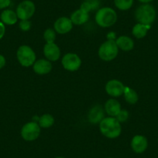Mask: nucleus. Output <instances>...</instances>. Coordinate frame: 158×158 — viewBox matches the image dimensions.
Here are the masks:
<instances>
[{
    "instance_id": "nucleus-1",
    "label": "nucleus",
    "mask_w": 158,
    "mask_h": 158,
    "mask_svg": "<svg viewBox=\"0 0 158 158\" xmlns=\"http://www.w3.org/2000/svg\"><path fill=\"white\" fill-rule=\"evenodd\" d=\"M102 134L109 139H115L119 136L122 132L120 123L115 117H105L99 123Z\"/></svg>"
},
{
    "instance_id": "nucleus-2",
    "label": "nucleus",
    "mask_w": 158,
    "mask_h": 158,
    "mask_svg": "<svg viewBox=\"0 0 158 158\" xmlns=\"http://www.w3.org/2000/svg\"><path fill=\"white\" fill-rule=\"evenodd\" d=\"M116 12L110 7L99 9L95 14V22L99 27L103 28L112 27L116 23Z\"/></svg>"
},
{
    "instance_id": "nucleus-3",
    "label": "nucleus",
    "mask_w": 158,
    "mask_h": 158,
    "mask_svg": "<svg viewBox=\"0 0 158 158\" xmlns=\"http://www.w3.org/2000/svg\"><path fill=\"white\" fill-rule=\"evenodd\" d=\"M135 17L139 23L151 26L156 19V10L153 6L143 3L136 10Z\"/></svg>"
},
{
    "instance_id": "nucleus-4",
    "label": "nucleus",
    "mask_w": 158,
    "mask_h": 158,
    "mask_svg": "<svg viewBox=\"0 0 158 158\" xmlns=\"http://www.w3.org/2000/svg\"><path fill=\"white\" fill-rule=\"evenodd\" d=\"M118 48L114 40H108L100 46L98 56L105 61H111L118 55Z\"/></svg>"
},
{
    "instance_id": "nucleus-5",
    "label": "nucleus",
    "mask_w": 158,
    "mask_h": 158,
    "mask_svg": "<svg viewBox=\"0 0 158 158\" xmlns=\"http://www.w3.org/2000/svg\"><path fill=\"white\" fill-rule=\"evenodd\" d=\"M16 57L19 64L23 67L31 66L36 61V54L30 47L27 45H23L18 48Z\"/></svg>"
},
{
    "instance_id": "nucleus-6",
    "label": "nucleus",
    "mask_w": 158,
    "mask_h": 158,
    "mask_svg": "<svg viewBox=\"0 0 158 158\" xmlns=\"http://www.w3.org/2000/svg\"><path fill=\"white\" fill-rule=\"evenodd\" d=\"M21 136L26 141H33L40 134V127L36 122L27 123L21 129Z\"/></svg>"
},
{
    "instance_id": "nucleus-7",
    "label": "nucleus",
    "mask_w": 158,
    "mask_h": 158,
    "mask_svg": "<svg viewBox=\"0 0 158 158\" xmlns=\"http://www.w3.org/2000/svg\"><path fill=\"white\" fill-rule=\"evenodd\" d=\"M36 10L34 3L30 0H24L18 5L16 8V15L21 20L30 19L33 16Z\"/></svg>"
},
{
    "instance_id": "nucleus-8",
    "label": "nucleus",
    "mask_w": 158,
    "mask_h": 158,
    "mask_svg": "<svg viewBox=\"0 0 158 158\" xmlns=\"http://www.w3.org/2000/svg\"><path fill=\"white\" fill-rule=\"evenodd\" d=\"M62 65L67 71H75L81 67V60L77 54L74 53H68L65 54L61 60Z\"/></svg>"
},
{
    "instance_id": "nucleus-9",
    "label": "nucleus",
    "mask_w": 158,
    "mask_h": 158,
    "mask_svg": "<svg viewBox=\"0 0 158 158\" xmlns=\"http://www.w3.org/2000/svg\"><path fill=\"white\" fill-rule=\"evenodd\" d=\"M124 89L125 86L123 83L116 79L110 80L106 85V92L112 97H119L123 95Z\"/></svg>"
},
{
    "instance_id": "nucleus-10",
    "label": "nucleus",
    "mask_w": 158,
    "mask_h": 158,
    "mask_svg": "<svg viewBox=\"0 0 158 158\" xmlns=\"http://www.w3.org/2000/svg\"><path fill=\"white\" fill-rule=\"evenodd\" d=\"M44 54L47 60L50 61H57L60 57V50L56 44H46L44 48Z\"/></svg>"
},
{
    "instance_id": "nucleus-11",
    "label": "nucleus",
    "mask_w": 158,
    "mask_h": 158,
    "mask_svg": "<svg viewBox=\"0 0 158 158\" xmlns=\"http://www.w3.org/2000/svg\"><path fill=\"white\" fill-rule=\"evenodd\" d=\"M54 30L60 34H65L71 30L73 23L71 19L68 17H60L54 23Z\"/></svg>"
},
{
    "instance_id": "nucleus-12",
    "label": "nucleus",
    "mask_w": 158,
    "mask_h": 158,
    "mask_svg": "<svg viewBox=\"0 0 158 158\" xmlns=\"http://www.w3.org/2000/svg\"><path fill=\"white\" fill-rule=\"evenodd\" d=\"M148 147L147 139L141 135H136L133 136L131 140L132 150L136 153H142L147 150Z\"/></svg>"
},
{
    "instance_id": "nucleus-13",
    "label": "nucleus",
    "mask_w": 158,
    "mask_h": 158,
    "mask_svg": "<svg viewBox=\"0 0 158 158\" xmlns=\"http://www.w3.org/2000/svg\"><path fill=\"white\" fill-rule=\"evenodd\" d=\"M33 69L36 74L44 75L51 72L52 70V64L50 60L40 59L35 61L33 65Z\"/></svg>"
},
{
    "instance_id": "nucleus-14",
    "label": "nucleus",
    "mask_w": 158,
    "mask_h": 158,
    "mask_svg": "<svg viewBox=\"0 0 158 158\" xmlns=\"http://www.w3.org/2000/svg\"><path fill=\"white\" fill-rule=\"evenodd\" d=\"M105 118L104 109L101 106H95L91 109L89 113V120L91 123L97 124L100 123L103 118Z\"/></svg>"
},
{
    "instance_id": "nucleus-15",
    "label": "nucleus",
    "mask_w": 158,
    "mask_h": 158,
    "mask_svg": "<svg viewBox=\"0 0 158 158\" xmlns=\"http://www.w3.org/2000/svg\"><path fill=\"white\" fill-rule=\"evenodd\" d=\"M121 105L116 99L110 98L105 104V110L111 117H115L121 111Z\"/></svg>"
},
{
    "instance_id": "nucleus-16",
    "label": "nucleus",
    "mask_w": 158,
    "mask_h": 158,
    "mask_svg": "<svg viewBox=\"0 0 158 158\" xmlns=\"http://www.w3.org/2000/svg\"><path fill=\"white\" fill-rule=\"evenodd\" d=\"M70 19H71L73 24H75V25H82V24L88 22V20L89 19V13H87V12H85V10H81L80 8L79 10L74 11L71 14Z\"/></svg>"
},
{
    "instance_id": "nucleus-17",
    "label": "nucleus",
    "mask_w": 158,
    "mask_h": 158,
    "mask_svg": "<svg viewBox=\"0 0 158 158\" xmlns=\"http://www.w3.org/2000/svg\"><path fill=\"white\" fill-rule=\"evenodd\" d=\"M118 49H121L124 51H130L134 48V42L130 37L127 36H121L117 38L115 40Z\"/></svg>"
},
{
    "instance_id": "nucleus-18",
    "label": "nucleus",
    "mask_w": 158,
    "mask_h": 158,
    "mask_svg": "<svg viewBox=\"0 0 158 158\" xmlns=\"http://www.w3.org/2000/svg\"><path fill=\"white\" fill-rule=\"evenodd\" d=\"M1 20L4 24L6 25H14L17 22V15L16 13L11 10H6L1 13Z\"/></svg>"
},
{
    "instance_id": "nucleus-19",
    "label": "nucleus",
    "mask_w": 158,
    "mask_h": 158,
    "mask_svg": "<svg viewBox=\"0 0 158 158\" xmlns=\"http://www.w3.org/2000/svg\"><path fill=\"white\" fill-rule=\"evenodd\" d=\"M150 27H151L150 25L137 23L133 27L132 33H133V35L135 37L138 38V39H141V38H143L147 35V32L150 30Z\"/></svg>"
},
{
    "instance_id": "nucleus-20",
    "label": "nucleus",
    "mask_w": 158,
    "mask_h": 158,
    "mask_svg": "<svg viewBox=\"0 0 158 158\" xmlns=\"http://www.w3.org/2000/svg\"><path fill=\"white\" fill-rule=\"evenodd\" d=\"M123 95L125 97L127 102H128L130 105L136 104L139 99L138 94L136 93V91L131 88L127 87V86H125V89H124Z\"/></svg>"
},
{
    "instance_id": "nucleus-21",
    "label": "nucleus",
    "mask_w": 158,
    "mask_h": 158,
    "mask_svg": "<svg viewBox=\"0 0 158 158\" xmlns=\"http://www.w3.org/2000/svg\"><path fill=\"white\" fill-rule=\"evenodd\" d=\"M37 123L39 124L40 128H50L54 125V118L50 114H44V115L39 117V120H38Z\"/></svg>"
},
{
    "instance_id": "nucleus-22",
    "label": "nucleus",
    "mask_w": 158,
    "mask_h": 158,
    "mask_svg": "<svg viewBox=\"0 0 158 158\" xmlns=\"http://www.w3.org/2000/svg\"><path fill=\"white\" fill-rule=\"evenodd\" d=\"M98 6H99L98 0H86L81 4V9L87 13H89L92 10H96Z\"/></svg>"
},
{
    "instance_id": "nucleus-23",
    "label": "nucleus",
    "mask_w": 158,
    "mask_h": 158,
    "mask_svg": "<svg viewBox=\"0 0 158 158\" xmlns=\"http://www.w3.org/2000/svg\"><path fill=\"white\" fill-rule=\"evenodd\" d=\"M114 3L116 8L124 11L131 8L133 4V0H114Z\"/></svg>"
},
{
    "instance_id": "nucleus-24",
    "label": "nucleus",
    "mask_w": 158,
    "mask_h": 158,
    "mask_svg": "<svg viewBox=\"0 0 158 158\" xmlns=\"http://www.w3.org/2000/svg\"><path fill=\"white\" fill-rule=\"evenodd\" d=\"M44 38L46 40L47 44L54 43V40L56 39V33L55 30L53 29L48 28L45 30L44 33Z\"/></svg>"
},
{
    "instance_id": "nucleus-25",
    "label": "nucleus",
    "mask_w": 158,
    "mask_h": 158,
    "mask_svg": "<svg viewBox=\"0 0 158 158\" xmlns=\"http://www.w3.org/2000/svg\"><path fill=\"white\" fill-rule=\"evenodd\" d=\"M115 118L120 123H125L129 118L128 111H127L126 109H121V111L118 112V114L115 116Z\"/></svg>"
},
{
    "instance_id": "nucleus-26",
    "label": "nucleus",
    "mask_w": 158,
    "mask_h": 158,
    "mask_svg": "<svg viewBox=\"0 0 158 158\" xmlns=\"http://www.w3.org/2000/svg\"><path fill=\"white\" fill-rule=\"evenodd\" d=\"M19 28L22 31H28L31 28V23L29 21V19L27 20H21L19 23Z\"/></svg>"
},
{
    "instance_id": "nucleus-27",
    "label": "nucleus",
    "mask_w": 158,
    "mask_h": 158,
    "mask_svg": "<svg viewBox=\"0 0 158 158\" xmlns=\"http://www.w3.org/2000/svg\"><path fill=\"white\" fill-rule=\"evenodd\" d=\"M11 0H0V10L5 9L10 5Z\"/></svg>"
},
{
    "instance_id": "nucleus-28",
    "label": "nucleus",
    "mask_w": 158,
    "mask_h": 158,
    "mask_svg": "<svg viewBox=\"0 0 158 158\" xmlns=\"http://www.w3.org/2000/svg\"><path fill=\"white\" fill-rule=\"evenodd\" d=\"M5 32H6V27L5 25L2 22H0V39H2V37L5 35Z\"/></svg>"
},
{
    "instance_id": "nucleus-29",
    "label": "nucleus",
    "mask_w": 158,
    "mask_h": 158,
    "mask_svg": "<svg viewBox=\"0 0 158 158\" xmlns=\"http://www.w3.org/2000/svg\"><path fill=\"white\" fill-rule=\"evenodd\" d=\"M6 65V58L4 56L0 54V69H2Z\"/></svg>"
},
{
    "instance_id": "nucleus-30",
    "label": "nucleus",
    "mask_w": 158,
    "mask_h": 158,
    "mask_svg": "<svg viewBox=\"0 0 158 158\" xmlns=\"http://www.w3.org/2000/svg\"><path fill=\"white\" fill-rule=\"evenodd\" d=\"M139 1L143 3H149L150 2H152L153 0H139Z\"/></svg>"
},
{
    "instance_id": "nucleus-31",
    "label": "nucleus",
    "mask_w": 158,
    "mask_h": 158,
    "mask_svg": "<svg viewBox=\"0 0 158 158\" xmlns=\"http://www.w3.org/2000/svg\"><path fill=\"white\" fill-rule=\"evenodd\" d=\"M56 158H64V157H62V156H57V157H56Z\"/></svg>"
},
{
    "instance_id": "nucleus-32",
    "label": "nucleus",
    "mask_w": 158,
    "mask_h": 158,
    "mask_svg": "<svg viewBox=\"0 0 158 158\" xmlns=\"http://www.w3.org/2000/svg\"><path fill=\"white\" fill-rule=\"evenodd\" d=\"M109 158H112V157H109Z\"/></svg>"
}]
</instances>
